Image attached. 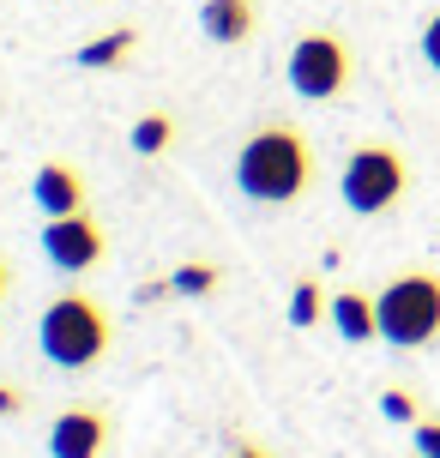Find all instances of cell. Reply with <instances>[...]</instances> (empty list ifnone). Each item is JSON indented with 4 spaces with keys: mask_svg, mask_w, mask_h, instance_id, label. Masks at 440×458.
Returning <instances> with one entry per match:
<instances>
[{
    "mask_svg": "<svg viewBox=\"0 0 440 458\" xmlns=\"http://www.w3.org/2000/svg\"><path fill=\"white\" fill-rule=\"evenodd\" d=\"M235 187L254 206H296L314 187V151L290 121H266L235 151Z\"/></svg>",
    "mask_w": 440,
    "mask_h": 458,
    "instance_id": "obj_1",
    "label": "cell"
},
{
    "mask_svg": "<svg viewBox=\"0 0 440 458\" xmlns=\"http://www.w3.org/2000/svg\"><path fill=\"white\" fill-rule=\"evenodd\" d=\"M37 344H43V356L55 368H97L109 356V344H115V326H109V308L85 290H67V296H55L43 308V326H37Z\"/></svg>",
    "mask_w": 440,
    "mask_h": 458,
    "instance_id": "obj_2",
    "label": "cell"
},
{
    "mask_svg": "<svg viewBox=\"0 0 440 458\" xmlns=\"http://www.w3.org/2000/svg\"><path fill=\"white\" fill-rule=\"evenodd\" d=\"M380 338L398 350H422L440 338V277L435 272H398L380 296Z\"/></svg>",
    "mask_w": 440,
    "mask_h": 458,
    "instance_id": "obj_3",
    "label": "cell"
},
{
    "mask_svg": "<svg viewBox=\"0 0 440 458\" xmlns=\"http://www.w3.org/2000/svg\"><path fill=\"white\" fill-rule=\"evenodd\" d=\"M338 193L356 217H386L398 211V199L410 193V163L393 145H356L344 157V175H338Z\"/></svg>",
    "mask_w": 440,
    "mask_h": 458,
    "instance_id": "obj_4",
    "label": "cell"
},
{
    "mask_svg": "<svg viewBox=\"0 0 440 458\" xmlns=\"http://www.w3.org/2000/svg\"><path fill=\"white\" fill-rule=\"evenodd\" d=\"M283 72H290V91L308 97V103H332V97L350 91V43L338 37V30H308V37H296V48H290V61H283Z\"/></svg>",
    "mask_w": 440,
    "mask_h": 458,
    "instance_id": "obj_5",
    "label": "cell"
},
{
    "mask_svg": "<svg viewBox=\"0 0 440 458\" xmlns=\"http://www.w3.org/2000/svg\"><path fill=\"white\" fill-rule=\"evenodd\" d=\"M43 253H48V266H61V272H91L109 253V235H103V224L91 211H67V217H48L43 224Z\"/></svg>",
    "mask_w": 440,
    "mask_h": 458,
    "instance_id": "obj_6",
    "label": "cell"
},
{
    "mask_svg": "<svg viewBox=\"0 0 440 458\" xmlns=\"http://www.w3.org/2000/svg\"><path fill=\"white\" fill-rule=\"evenodd\" d=\"M109 453V411L103 404H67L48 428V458H103Z\"/></svg>",
    "mask_w": 440,
    "mask_h": 458,
    "instance_id": "obj_7",
    "label": "cell"
},
{
    "mask_svg": "<svg viewBox=\"0 0 440 458\" xmlns=\"http://www.w3.org/2000/svg\"><path fill=\"white\" fill-rule=\"evenodd\" d=\"M30 199H37V211H48V217H67V211H85L91 187H85V175H79L72 163L48 157L43 169H37V182H30Z\"/></svg>",
    "mask_w": 440,
    "mask_h": 458,
    "instance_id": "obj_8",
    "label": "cell"
},
{
    "mask_svg": "<svg viewBox=\"0 0 440 458\" xmlns=\"http://www.w3.org/2000/svg\"><path fill=\"white\" fill-rule=\"evenodd\" d=\"M199 30L217 48H241V43H254L259 13H254V0H199Z\"/></svg>",
    "mask_w": 440,
    "mask_h": 458,
    "instance_id": "obj_9",
    "label": "cell"
},
{
    "mask_svg": "<svg viewBox=\"0 0 440 458\" xmlns=\"http://www.w3.org/2000/svg\"><path fill=\"white\" fill-rule=\"evenodd\" d=\"M332 326H338L344 344H368V338H380V308L362 290H338L332 296Z\"/></svg>",
    "mask_w": 440,
    "mask_h": 458,
    "instance_id": "obj_10",
    "label": "cell"
},
{
    "mask_svg": "<svg viewBox=\"0 0 440 458\" xmlns=\"http://www.w3.org/2000/svg\"><path fill=\"white\" fill-rule=\"evenodd\" d=\"M133 48H140V30L133 24H121V30H109V37H91V43L79 48V67H91V72H115L133 61Z\"/></svg>",
    "mask_w": 440,
    "mask_h": 458,
    "instance_id": "obj_11",
    "label": "cell"
},
{
    "mask_svg": "<svg viewBox=\"0 0 440 458\" xmlns=\"http://www.w3.org/2000/svg\"><path fill=\"white\" fill-rule=\"evenodd\" d=\"M127 145H133L140 157H163V151L175 145V121H169L163 109L140 114V121H133V133H127Z\"/></svg>",
    "mask_w": 440,
    "mask_h": 458,
    "instance_id": "obj_12",
    "label": "cell"
},
{
    "mask_svg": "<svg viewBox=\"0 0 440 458\" xmlns=\"http://www.w3.org/2000/svg\"><path fill=\"white\" fill-rule=\"evenodd\" d=\"M326 314H332V301H326L320 277H301L296 290H290V326H296V332H308V326H320Z\"/></svg>",
    "mask_w": 440,
    "mask_h": 458,
    "instance_id": "obj_13",
    "label": "cell"
},
{
    "mask_svg": "<svg viewBox=\"0 0 440 458\" xmlns=\"http://www.w3.org/2000/svg\"><path fill=\"white\" fill-rule=\"evenodd\" d=\"M217 284H224V272H217L211 259H187V266L169 272V290H175V296H211Z\"/></svg>",
    "mask_w": 440,
    "mask_h": 458,
    "instance_id": "obj_14",
    "label": "cell"
},
{
    "mask_svg": "<svg viewBox=\"0 0 440 458\" xmlns=\"http://www.w3.org/2000/svg\"><path fill=\"white\" fill-rule=\"evenodd\" d=\"M380 411H386V422H422L417 392H404V386H386V392H380Z\"/></svg>",
    "mask_w": 440,
    "mask_h": 458,
    "instance_id": "obj_15",
    "label": "cell"
},
{
    "mask_svg": "<svg viewBox=\"0 0 440 458\" xmlns=\"http://www.w3.org/2000/svg\"><path fill=\"white\" fill-rule=\"evenodd\" d=\"M417 453L440 458V416H422V422H417Z\"/></svg>",
    "mask_w": 440,
    "mask_h": 458,
    "instance_id": "obj_16",
    "label": "cell"
},
{
    "mask_svg": "<svg viewBox=\"0 0 440 458\" xmlns=\"http://www.w3.org/2000/svg\"><path fill=\"white\" fill-rule=\"evenodd\" d=\"M422 61H428V67L440 72V13L428 24H422Z\"/></svg>",
    "mask_w": 440,
    "mask_h": 458,
    "instance_id": "obj_17",
    "label": "cell"
},
{
    "mask_svg": "<svg viewBox=\"0 0 440 458\" xmlns=\"http://www.w3.org/2000/svg\"><path fill=\"white\" fill-rule=\"evenodd\" d=\"M19 411H24V392L0 380V416H19Z\"/></svg>",
    "mask_w": 440,
    "mask_h": 458,
    "instance_id": "obj_18",
    "label": "cell"
},
{
    "mask_svg": "<svg viewBox=\"0 0 440 458\" xmlns=\"http://www.w3.org/2000/svg\"><path fill=\"white\" fill-rule=\"evenodd\" d=\"M230 458H272V453H266V446H254V440H235Z\"/></svg>",
    "mask_w": 440,
    "mask_h": 458,
    "instance_id": "obj_19",
    "label": "cell"
},
{
    "mask_svg": "<svg viewBox=\"0 0 440 458\" xmlns=\"http://www.w3.org/2000/svg\"><path fill=\"white\" fill-rule=\"evenodd\" d=\"M6 284H13V272H6V253H0V296H6Z\"/></svg>",
    "mask_w": 440,
    "mask_h": 458,
    "instance_id": "obj_20",
    "label": "cell"
},
{
    "mask_svg": "<svg viewBox=\"0 0 440 458\" xmlns=\"http://www.w3.org/2000/svg\"><path fill=\"white\" fill-rule=\"evenodd\" d=\"M417 458H422V453H417Z\"/></svg>",
    "mask_w": 440,
    "mask_h": 458,
    "instance_id": "obj_21",
    "label": "cell"
}]
</instances>
